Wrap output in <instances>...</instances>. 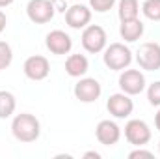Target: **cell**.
Instances as JSON below:
<instances>
[{
	"label": "cell",
	"mask_w": 160,
	"mask_h": 159,
	"mask_svg": "<svg viewBox=\"0 0 160 159\" xmlns=\"http://www.w3.org/2000/svg\"><path fill=\"white\" fill-rule=\"evenodd\" d=\"M11 133L19 142H34L39 139L41 123L30 112H21L11 122Z\"/></svg>",
	"instance_id": "obj_1"
},
{
	"label": "cell",
	"mask_w": 160,
	"mask_h": 159,
	"mask_svg": "<svg viewBox=\"0 0 160 159\" xmlns=\"http://www.w3.org/2000/svg\"><path fill=\"white\" fill-rule=\"evenodd\" d=\"M102 60H104V66L112 71H123L127 69L134 56H132V51L125 45V43H110L106 45V49L102 51Z\"/></svg>",
	"instance_id": "obj_2"
},
{
	"label": "cell",
	"mask_w": 160,
	"mask_h": 159,
	"mask_svg": "<svg viewBox=\"0 0 160 159\" xmlns=\"http://www.w3.org/2000/svg\"><path fill=\"white\" fill-rule=\"evenodd\" d=\"M106 43H108V36H106V30L99 25H88L82 32V47L91 52V54H97V52H102L106 49Z\"/></svg>",
	"instance_id": "obj_3"
},
{
	"label": "cell",
	"mask_w": 160,
	"mask_h": 159,
	"mask_svg": "<svg viewBox=\"0 0 160 159\" xmlns=\"http://www.w3.org/2000/svg\"><path fill=\"white\" fill-rule=\"evenodd\" d=\"M136 62L145 71H158L160 69V43L147 41L142 43L136 51Z\"/></svg>",
	"instance_id": "obj_4"
},
{
	"label": "cell",
	"mask_w": 160,
	"mask_h": 159,
	"mask_svg": "<svg viewBox=\"0 0 160 159\" xmlns=\"http://www.w3.org/2000/svg\"><path fill=\"white\" fill-rule=\"evenodd\" d=\"M125 139L132 146H145L151 140V127L143 120H128L125 123Z\"/></svg>",
	"instance_id": "obj_5"
},
{
	"label": "cell",
	"mask_w": 160,
	"mask_h": 159,
	"mask_svg": "<svg viewBox=\"0 0 160 159\" xmlns=\"http://www.w3.org/2000/svg\"><path fill=\"white\" fill-rule=\"evenodd\" d=\"M56 9L50 0H30L26 6V15L34 25H47L52 21Z\"/></svg>",
	"instance_id": "obj_6"
},
{
	"label": "cell",
	"mask_w": 160,
	"mask_h": 159,
	"mask_svg": "<svg viewBox=\"0 0 160 159\" xmlns=\"http://www.w3.org/2000/svg\"><path fill=\"white\" fill-rule=\"evenodd\" d=\"M119 88L121 92L128 96H138L145 90V75L140 69H123L119 75Z\"/></svg>",
	"instance_id": "obj_7"
},
{
	"label": "cell",
	"mask_w": 160,
	"mask_h": 159,
	"mask_svg": "<svg viewBox=\"0 0 160 159\" xmlns=\"http://www.w3.org/2000/svg\"><path fill=\"white\" fill-rule=\"evenodd\" d=\"M75 97L82 103H93L101 97L102 88L101 82L93 77H80V80L75 84Z\"/></svg>",
	"instance_id": "obj_8"
},
{
	"label": "cell",
	"mask_w": 160,
	"mask_h": 159,
	"mask_svg": "<svg viewBox=\"0 0 160 159\" xmlns=\"http://www.w3.org/2000/svg\"><path fill=\"white\" fill-rule=\"evenodd\" d=\"M106 109L108 112L114 116V118H128L134 111V101L130 99L128 94L125 92H118V94H112L106 101Z\"/></svg>",
	"instance_id": "obj_9"
},
{
	"label": "cell",
	"mask_w": 160,
	"mask_h": 159,
	"mask_svg": "<svg viewBox=\"0 0 160 159\" xmlns=\"http://www.w3.org/2000/svg\"><path fill=\"white\" fill-rule=\"evenodd\" d=\"M22 71H24V75L30 80H43V79H47L48 73H50V64H48V60L45 56L34 54V56H28L24 60Z\"/></svg>",
	"instance_id": "obj_10"
},
{
	"label": "cell",
	"mask_w": 160,
	"mask_h": 159,
	"mask_svg": "<svg viewBox=\"0 0 160 159\" xmlns=\"http://www.w3.org/2000/svg\"><path fill=\"white\" fill-rule=\"evenodd\" d=\"M45 45H47V49H48L52 54L63 56V54H69V52H71V49H73V40H71V36H69L67 32H63V30H52V32L47 34Z\"/></svg>",
	"instance_id": "obj_11"
},
{
	"label": "cell",
	"mask_w": 160,
	"mask_h": 159,
	"mask_svg": "<svg viewBox=\"0 0 160 159\" xmlns=\"http://www.w3.org/2000/svg\"><path fill=\"white\" fill-rule=\"evenodd\" d=\"M95 137L104 146H114L121 139V127L112 120H101L95 127Z\"/></svg>",
	"instance_id": "obj_12"
},
{
	"label": "cell",
	"mask_w": 160,
	"mask_h": 159,
	"mask_svg": "<svg viewBox=\"0 0 160 159\" xmlns=\"http://www.w3.org/2000/svg\"><path fill=\"white\" fill-rule=\"evenodd\" d=\"M91 21V8L84 6V4H73L71 8H67L65 11V23L67 26L80 30V28H86Z\"/></svg>",
	"instance_id": "obj_13"
},
{
	"label": "cell",
	"mask_w": 160,
	"mask_h": 159,
	"mask_svg": "<svg viewBox=\"0 0 160 159\" xmlns=\"http://www.w3.org/2000/svg\"><path fill=\"white\" fill-rule=\"evenodd\" d=\"M143 23L140 19H130V21H121L119 25V36L121 40H125L127 43L138 41L143 36Z\"/></svg>",
	"instance_id": "obj_14"
},
{
	"label": "cell",
	"mask_w": 160,
	"mask_h": 159,
	"mask_svg": "<svg viewBox=\"0 0 160 159\" xmlns=\"http://www.w3.org/2000/svg\"><path fill=\"white\" fill-rule=\"evenodd\" d=\"M88 69H89V62H88V58L84 56V54H69L67 56V60H65V71H67V75L69 77H84L86 73H88Z\"/></svg>",
	"instance_id": "obj_15"
},
{
	"label": "cell",
	"mask_w": 160,
	"mask_h": 159,
	"mask_svg": "<svg viewBox=\"0 0 160 159\" xmlns=\"http://www.w3.org/2000/svg\"><path fill=\"white\" fill-rule=\"evenodd\" d=\"M118 15H119V21L138 19V15H140V2L138 0H119Z\"/></svg>",
	"instance_id": "obj_16"
},
{
	"label": "cell",
	"mask_w": 160,
	"mask_h": 159,
	"mask_svg": "<svg viewBox=\"0 0 160 159\" xmlns=\"http://www.w3.org/2000/svg\"><path fill=\"white\" fill-rule=\"evenodd\" d=\"M17 109V99L11 92L0 90V120L9 118Z\"/></svg>",
	"instance_id": "obj_17"
},
{
	"label": "cell",
	"mask_w": 160,
	"mask_h": 159,
	"mask_svg": "<svg viewBox=\"0 0 160 159\" xmlns=\"http://www.w3.org/2000/svg\"><path fill=\"white\" fill-rule=\"evenodd\" d=\"M142 13L149 21H160V0H145L142 4Z\"/></svg>",
	"instance_id": "obj_18"
},
{
	"label": "cell",
	"mask_w": 160,
	"mask_h": 159,
	"mask_svg": "<svg viewBox=\"0 0 160 159\" xmlns=\"http://www.w3.org/2000/svg\"><path fill=\"white\" fill-rule=\"evenodd\" d=\"M13 62V51H11V45L8 41L0 40V71L9 68Z\"/></svg>",
	"instance_id": "obj_19"
},
{
	"label": "cell",
	"mask_w": 160,
	"mask_h": 159,
	"mask_svg": "<svg viewBox=\"0 0 160 159\" xmlns=\"http://www.w3.org/2000/svg\"><path fill=\"white\" fill-rule=\"evenodd\" d=\"M118 0H89V8L97 13H106L116 6Z\"/></svg>",
	"instance_id": "obj_20"
},
{
	"label": "cell",
	"mask_w": 160,
	"mask_h": 159,
	"mask_svg": "<svg viewBox=\"0 0 160 159\" xmlns=\"http://www.w3.org/2000/svg\"><path fill=\"white\" fill-rule=\"evenodd\" d=\"M147 99L153 107H160V80H155L147 88Z\"/></svg>",
	"instance_id": "obj_21"
},
{
	"label": "cell",
	"mask_w": 160,
	"mask_h": 159,
	"mask_svg": "<svg viewBox=\"0 0 160 159\" xmlns=\"http://www.w3.org/2000/svg\"><path fill=\"white\" fill-rule=\"evenodd\" d=\"M153 152H149V150H143L142 146H138L136 150H132L130 154H128V159H153Z\"/></svg>",
	"instance_id": "obj_22"
},
{
	"label": "cell",
	"mask_w": 160,
	"mask_h": 159,
	"mask_svg": "<svg viewBox=\"0 0 160 159\" xmlns=\"http://www.w3.org/2000/svg\"><path fill=\"white\" fill-rule=\"evenodd\" d=\"M50 2H52V6H54L56 11H62V13L67 11V2L65 0H50Z\"/></svg>",
	"instance_id": "obj_23"
},
{
	"label": "cell",
	"mask_w": 160,
	"mask_h": 159,
	"mask_svg": "<svg viewBox=\"0 0 160 159\" xmlns=\"http://www.w3.org/2000/svg\"><path fill=\"white\" fill-rule=\"evenodd\" d=\"M6 25H8V17H6L4 11H0V34L6 30Z\"/></svg>",
	"instance_id": "obj_24"
},
{
	"label": "cell",
	"mask_w": 160,
	"mask_h": 159,
	"mask_svg": "<svg viewBox=\"0 0 160 159\" xmlns=\"http://www.w3.org/2000/svg\"><path fill=\"white\" fill-rule=\"evenodd\" d=\"M84 159H101V154L95 152V150H91V152H86L84 154Z\"/></svg>",
	"instance_id": "obj_25"
},
{
	"label": "cell",
	"mask_w": 160,
	"mask_h": 159,
	"mask_svg": "<svg viewBox=\"0 0 160 159\" xmlns=\"http://www.w3.org/2000/svg\"><path fill=\"white\" fill-rule=\"evenodd\" d=\"M155 127L160 131V109H158V112L155 114Z\"/></svg>",
	"instance_id": "obj_26"
},
{
	"label": "cell",
	"mask_w": 160,
	"mask_h": 159,
	"mask_svg": "<svg viewBox=\"0 0 160 159\" xmlns=\"http://www.w3.org/2000/svg\"><path fill=\"white\" fill-rule=\"evenodd\" d=\"M11 4H13V0H0V8H8Z\"/></svg>",
	"instance_id": "obj_27"
},
{
	"label": "cell",
	"mask_w": 160,
	"mask_h": 159,
	"mask_svg": "<svg viewBox=\"0 0 160 159\" xmlns=\"http://www.w3.org/2000/svg\"><path fill=\"white\" fill-rule=\"evenodd\" d=\"M158 154H160V140H158Z\"/></svg>",
	"instance_id": "obj_28"
},
{
	"label": "cell",
	"mask_w": 160,
	"mask_h": 159,
	"mask_svg": "<svg viewBox=\"0 0 160 159\" xmlns=\"http://www.w3.org/2000/svg\"><path fill=\"white\" fill-rule=\"evenodd\" d=\"M77 2H78V0H77Z\"/></svg>",
	"instance_id": "obj_29"
}]
</instances>
